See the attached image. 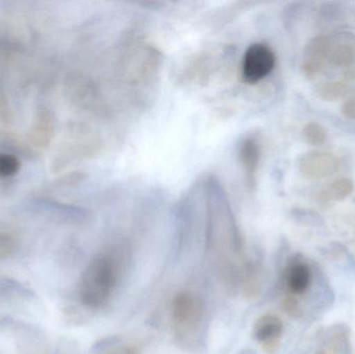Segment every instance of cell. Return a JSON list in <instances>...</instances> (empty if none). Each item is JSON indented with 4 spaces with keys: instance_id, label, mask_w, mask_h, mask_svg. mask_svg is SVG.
Masks as SVG:
<instances>
[{
    "instance_id": "obj_1",
    "label": "cell",
    "mask_w": 355,
    "mask_h": 354,
    "mask_svg": "<svg viewBox=\"0 0 355 354\" xmlns=\"http://www.w3.org/2000/svg\"><path fill=\"white\" fill-rule=\"evenodd\" d=\"M120 272V261L114 254L94 258L79 281L78 294L83 305L89 309L105 307L116 290Z\"/></svg>"
},
{
    "instance_id": "obj_2",
    "label": "cell",
    "mask_w": 355,
    "mask_h": 354,
    "mask_svg": "<svg viewBox=\"0 0 355 354\" xmlns=\"http://www.w3.org/2000/svg\"><path fill=\"white\" fill-rule=\"evenodd\" d=\"M202 315V306L192 293L180 292L173 299L171 317L178 336L191 335L200 324Z\"/></svg>"
},
{
    "instance_id": "obj_3",
    "label": "cell",
    "mask_w": 355,
    "mask_h": 354,
    "mask_svg": "<svg viewBox=\"0 0 355 354\" xmlns=\"http://www.w3.org/2000/svg\"><path fill=\"white\" fill-rule=\"evenodd\" d=\"M277 57L269 46L254 43L246 49L242 60V76L248 83H257L266 78L275 67Z\"/></svg>"
},
{
    "instance_id": "obj_4",
    "label": "cell",
    "mask_w": 355,
    "mask_h": 354,
    "mask_svg": "<svg viewBox=\"0 0 355 354\" xmlns=\"http://www.w3.org/2000/svg\"><path fill=\"white\" fill-rule=\"evenodd\" d=\"M339 160L327 152L313 151L304 154L298 161L300 172L312 180L329 178L339 170Z\"/></svg>"
},
{
    "instance_id": "obj_5",
    "label": "cell",
    "mask_w": 355,
    "mask_h": 354,
    "mask_svg": "<svg viewBox=\"0 0 355 354\" xmlns=\"http://www.w3.org/2000/svg\"><path fill=\"white\" fill-rule=\"evenodd\" d=\"M333 37H318L310 42L304 50L302 71L309 78H314L329 66Z\"/></svg>"
},
{
    "instance_id": "obj_6",
    "label": "cell",
    "mask_w": 355,
    "mask_h": 354,
    "mask_svg": "<svg viewBox=\"0 0 355 354\" xmlns=\"http://www.w3.org/2000/svg\"><path fill=\"white\" fill-rule=\"evenodd\" d=\"M283 334V322L279 317L271 314L259 318L254 324V338L266 353H273L277 351Z\"/></svg>"
},
{
    "instance_id": "obj_7",
    "label": "cell",
    "mask_w": 355,
    "mask_h": 354,
    "mask_svg": "<svg viewBox=\"0 0 355 354\" xmlns=\"http://www.w3.org/2000/svg\"><path fill=\"white\" fill-rule=\"evenodd\" d=\"M239 159L246 177L252 182L258 172L261 160V145L256 139L248 137L242 141L239 149Z\"/></svg>"
},
{
    "instance_id": "obj_8",
    "label": "cell",
    "mask_w": 355,
    "mask_h": 354,
    "mask_svg": "<svg viewBox=\"0 0 355 354\" xmlns=\"http://www.w3.org/2000/svg\"><path fill=\"white\" fill-rule=\"evenodd\" d=\"M54 132L53 116L47 109H40L35 116V122L31 125V143L39 147H45L51 141Z\"/></svg>"
},
{
    "instance_id": "obj_9",
    "label": "cell",
    "mask_w": 355,
    "mask_h": 354,
    "mask_svg": "<svg viewBox=\"0 0 355 354\" xmlns=\"http://www.w3.org/2000/svg\"><path fill=\"white\" fill-rule=\"evenodd\" d=\"M311 283L312 272L308 264L298 261L290 266L287 272V286L292 294H304Z\"/></svg>"
},
{
    "instance_id": "obj_10",
    "label": "cell",
    "mask_w": 355,
    "mask_h": 354,
    "mask_svg": "<svg viewBox=\"0 0 355 354\" xmlns=\"http://www.w3.org/2000/svg\"><path fill=\"white\" fill-rule=\"evenodd\" d=\"M354 185L349 179H339L334 181L331 184L327 185L322 193L321 197L325 201H342L352 195L354 191Z\"/></svg>"
},
{
    "instance_id": "obj_11",
    "label": "cell",
    "mask_w": 355,
    "mask_h": 354,
    "mask_svg": "<svg viewBox=\"0 0 355 354\" xmlns=\"http://www.w3.org/2000/svg\"><path fill=\"white\" fill-rule=\"evenodd\" d=\"M347 89V81H329L317 87V94L325 101H334L341 98Z\"/></svg>"
},
{
    "instance_id": "obj_12",
    "label": "cell",
    "mask_w": 355,
    "mask_h": 354,
    "mask_svg": "<svg viewBox=\"0 0 355 354\" xmlns=\"http://www.w3.org/2000/svg\"><path fill=\"white\" fill-rule=\"evenodd\" d=\"M302 135H304V141L309 145L318 147L325 143L327 139V132L322 125L318 123H309L308 125L304 126L302 130Z\"/></svg>"
},
{
    "instance_id": "obj_13",
    "label": "cell",
    "mask_w": 355,
    "mask_h": 354,
    "mask_svg": "<svg viewBox=\"0 0 355 354\" xmlns=\"http://www.w3.org/2000/svg\"><path fill=\"white\" fill-rule=\"evenodd\" d=\"M21 162L10 154H0V179L10 178L18 174Z\"/></svg>"
},
{
    "instance_id": "obj_14",
    "label": "cell",
    "mask_w": 355,
    "mask_h": 354,
    "mask_svg": "<svg viewBox=\"0 0 355 354\" xmlns=\"http://www.w3.org/2000/svg\"><path fill=\"white\" fill-rule=\"evenodd\" d=\"M16 249V239L10 233H0V261L12 255Z\"/></svg>"
},
{
    "instance_id": "obj_15",
    "label": "cell",
    "mask_w": 355,
    "mask_h": 354,
    "mask_svg": "<svg viewBox=\"0 0 355 354\" xmlns=\"http://www.w3.org/2000/svg\"><path fill=\"white\" fill-rule=\"evenodd\" d=\"M282 309L292 318H300L302 314L300 301L294 297H288L284 299L283 303H282Z\"/></svg>"
},
{
    "instance_id": "obj_16",
    "label": "cell",
    "mask_w": 355,
    "mask_h": 354,
    "mask_svg": "<svg viewBox=\"0 0 355 354\" xmlns=\"http://www.w3.org/2000/svg\"><path fill=\"white\" fill-rule=\"evenodd\" d=\"M103 354H141V349L135 344H122L112 347Z\"/></svg>"
},
{
    "instance_id": "obj_17",
    "label": "cell",
    "mask_w": 355,
    "mask_h": 354,
    "mask_svg": "<svg viewBox=\"0 0 355 354\" xmlns=\"http://www.w3.org/2000/svg\"><path fill=\"white\" fill-rule=\"evenodd\" d=\"M341 112L345 118L355 120V95L344 102Z\"/></svg>"
}]
</instances>
